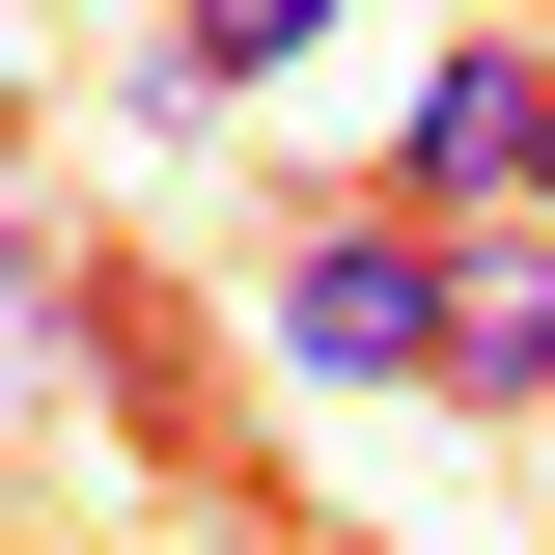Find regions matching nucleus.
Masks as SVG:
<instances>
[{"label": "nucleus", "mask_w": 555, "mask_h": 555, "mask_svg": "<svg viewBox=\"0 0 555 555\" xmlns=\"http://www.w3.org/2000/svg\"><path fill=\"white\" fill-rule=\"evenodd\" d=\"M250 334L306 361V389H444V222H389V195H334V222H278V278H250Z\"/></svg>", "instance_id": "f257e3e1"}, {"label": "nucleus", "mask_w": 555, "mask_h": 555, "mask_svg": "<svg viewBox=\"0 0 555 555\" xmlns=\"http://www.w3.org/2000/svg\"><path fill=\"white\" fill-rule=\"evenodd\" d=\"M528 83H555V28H444L389 112V222H528Z\"/></svg>", "instance_id": "f03ea898"}, {"label": "nucleus", "mask_w": 555, "mask_h": 555, "mask_svg": "<svg viewBox=\"0 0 555 555\" xmlns=\"http://www.w3.org/2000/svg\"><path fill=\"white\" fill-rule=\"evenodd\" d=\"M444 389L555 416V222H444Z\"/></svg>", "instance_id": "7ed1b4c3"}, {"label": "nucleus", "mask_w": 555, "mask_h": 555, "mask_svg": "<svg viewBox=\"0 0 555 555\" xmlns=\"http://www.w3.org/2000/svg\"><path fill=\"white\" fill-rule=\"evenodd\" d=\"M278 56H306V0H195V28H167V112H250Z\"/></svg>", "instance_id": "20e7f679"}, {"label": "nucleus", "mask_w": 555, "mask_h": 555, "mask_svg": "<svg viewBox=\"0 0 555 555\" xmlns=\"http://www.w3.org/2000/svg\"><path fill=\"white\" fill-rule=\"evenodd\" d=\"M528 222H555V83H528Z\"/></svg>", "instance_id": "39448f33"}]
</instances>
